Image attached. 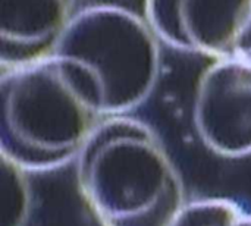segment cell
Listing matches in <instances>:
<instances>
[{"instance_id":"6da1fadb","label":"cell","mask_w":251,"mask_h":226,"mask_svg":"<svg viewBox=\"0 0 251 226\" xmlns=\"http://www.w3.org/2000/svg\"><path fill=\"white\" fill-rule=\"evenodd\" d=\"M0 97L1 156L24 171L69 162L107 118L94 74L60 54L4 69Z\"/></svg>"},{"instance_id":"7a4b0ae2","label":"cell","mask_w":251,"mask_h":226,"mask_svg":"<svg viewBox=\"0 0 251 226\" xmlns=\"http://www.w3.org/2000/svg\"><path fill=\"white\" fill-rule=\"evenodd\" d=\"M81 193L104 226H172L184 185L160 138L132 118L110 116L78 154Z\"/></svg>"},{"instance_id":"3957f363","label":"cell","mask_w":251,"mask_h":226,"mask_svg":"<svg viewBox=\"0 0 251 226\" xmlns=\"http://www.w3.org/2000/svg\"><path fill=\"white\" fill-rule=\"evenodd\" d=\"M54 54L75 59L94 74L107 118L141 104L160 65L159 35L147 18L116 4L76 12Z\"/></svg>"},{"instance_id":"277c9868","label":"cell","mask_w":251,"mask_h":226,"mask_svg":"<svg viewBox=\"0 0 251 226\" xmlns=\"http://www.w3.org/2000/svg\"><path fill=\"white\" fill-rule=\"evenodd\" d=\"M160 40L185 51L251 60V0H146Z\"/></svg>"},{"instance_id":"5b68a950","label":"cell","mask_w":251,"mask_h":226,"mask_svg":"<svg viewBox=\"0 0 251 226\" xmlns=\"http://www.w3.org/2000/svg\"><path fill=\"white\" fill-rule=\"evenodd\" d=\"M194 124L203 143L225 157L251 154V60H215L201 75Z\"/></svg>"},{"instance_id":"8992f818","label":"cell","mask_w":251,"mask_h":226,"mask_svg":"<svg viewBox=\"0 0 251 226\" xmlns=\"http://www.w3.org/2000/svg\"><path fill=\"white\" fill-rule=\"evenodd\" d=\"M75 0H1L0 62L4 69L56 53L75 16Z\"/></svg>"},{"instance_id":"52a82bcc","label":"cell","mask_w":251,"mask_h":226,"mask_svg":"<svg viewBox=\"0 0 251 226\" xmlns=\"http://www.w3.org/2000/svg\"><path fill=\"white\" fill-rule=\"evenodd\" d=\"M172 226H251V215L225 200H206L182 209Z\"/></svg>"},{"instance_id":"ba28073f","label":"cell","mask_w":251,"mask_h":226,"mask_svg":"<svg viewBox=\"0 0 251 226\" xmlns=\"http://www.w3.org/2000/svg\"><path fill=\"white\" fill-rule=\"evenodd\" d=\"M24 169L3 157V225L22 226L28 209Z\"/></svg>"}]
</instances>
